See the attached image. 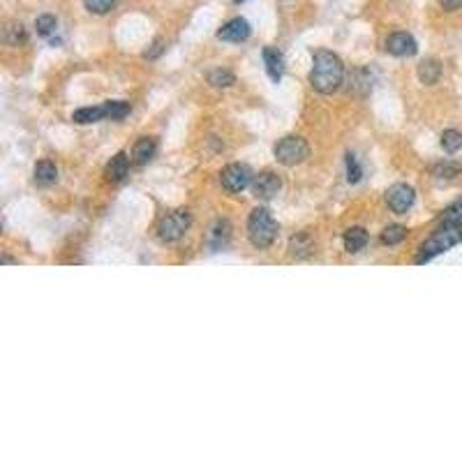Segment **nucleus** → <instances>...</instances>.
Masks as SVG:
<instances>
[{
  "mask_svg": "<svg viewBox=\"0 0 462 462\" xmlns=\"http://www.w3.org/2000/svg\"><path fill=\"white\" fill-rule=\"evenodd\" d=\"M157 150V141L153 137H141L139 141L135 143V150H132V160H135V164H146L153 160Z\"/></svg>",
  "mask_w": 462,
  "mask_h": 462,
  "instance_id": "4468645a",
  "label": "nucleus"
},
{
  "mask_svg": "<svg viewBox=\"0 0 462 462\" xmlns=\"http://www.w3.org/2000/svg\"><path fill=\"white\" fill-rule=\"evenodd\" d=\"M368 240H370V236L363 227H351V229H347V233H345V250L349 252V255H356V252L365 250Z\"/></svg>",
  "mask_w": 462,
  "mask_h": 462,
  "instance_id": "ddd939ff",
  "label": "nucleus"
},
{
  "mask_svg": "<svg viewBox=\"0 0 462 462\" xmlns=\"http://www.w3.org/2000/svg\"><path fill=\"white\" fill-rule=\"evenodd\" d=\"M233 3H245V0H233Z\"/></svg>",
  "mask_w": 462,
  "mask_h": 462,
  "instance_id": "2f4dec72",
  "label": "nucleus"
},
{
  "mask_svg": "<svg viewBox=\"0 0 462 462\" xmlns=\"http://www.w3.org/2000/svg\"><path fill=\"white\" fill-rule=\"evenodd\" d=\"M250 23L245 21V19H231V21H227L222 28L218 30V37L222 42H245L250 37Z\"/></svg>",
  "mask_w": 462,
  "mask_h": 462,
  "instance_id": "9d476101",
  "label": "nucleus"
},
{
  "mask_svg": "<svg viewBox=\"0 0 462 462\" xmlns=\"http://www.w3.org/2000/svg\"><path fill=\"white\" fill-rule=\"evenodd\" d=\"M460 172H462V164H458V162H441V164H437V167L432 169V176H435V178H439V181H451V178H455V176H460Z\"/></svg>",
  "mask_w": 462,
  "mask_h": 462,
  "instance_id": "aec40b11",
  "label": "nucleus"
},
{
  "mask_svg": "<svg viewBox=\"0 0 462 462\" xmlns=\"http://www.w3.org/2000/svg\"><path fill=\"white\" fill-rule=\"evenodd\" d=\"M360 176H363V169H360L356 155L347 153V181H349V183H358Z\"/></svg>",
  "mask_w": 462,
  "mask_h": 462,
  "instance_id": "cd10ccee",
  "label": "nucleus"
},
{
  "mask_svg": "<svg viewBox=\"0 0 462 462\" xmlns=\"http://www.w3.org/2000/svg\"><path fill=\"white\" fill-rule=\"evenodd\" d=\"M407 238V227L402 224H391L382 231V243L384 245H397Z\"/></svg>",
  "mask_w": 462,
  "mask_h": 462,
  "instance_id": "6ab92c4d",
  "label": "nucleus"
},
{
  "mask_svg": "<svg viewBox=\"0 0 462 462\" xmlns=\"http://www.w3.org/2000/svg\"><path fill=\"white\" fill-rule=\"evenodd\" d=\"M35 181L40 183V185H54L56 181H58V169H56L54 162H37L35 164Z\"/></svg>",
  "mask_w": 462,
  "mask_h": 462,
  "instance_id": "f3484780",
  "label": "nucleus"
},
{
  "mask_svg": "<svg viewBox=\"0 0 462 462\" xmlns=\"http://www.w3.org/2000/svg\"><path fill=\"white\" fill-rule=\"evenodd\" d=\"M289 250L294 257H305L310 250H312V238L308 236V233H299V236L291 238L289 243Z\"/></svg>",
  "mask_w": 462,
  "mask_h": 462,
  "instance_id": "4be33fe9",
  "label": "nucleus"
},
{
  "mask_svg": "<svg viewBox=\"0 0 462 462\" xmlns=\"http://www.w3.org/2000/svg\"><path fill=\"white\" fill-rule=\"evenodd\" d=\"M5 42L12 44V47H19L21 42H26V30H23L21 23H10L5 28Z\"/></svg>",
  "mask_w": 462,
  "mask_h": 462,
  "instance_id": "a878e982",
  "label": "nucleus"
},
{
  "mask_svg": "<svg viewBox=\"0 0 462 462\" xmlns=\"http://www.w3.org/2000/svg\"><path fill=\"white\" fill-rule=\"evenodd\" d=\"M414 201H416V192L407 183H395V185L389 187V192H386V204L397 215L407 213L409 208L414 206Z\"/></svg>",
  "mask_w": 462,
  "mask_h": 462,
  "instance_id": "0eeeda50",
  "label": "nucleus"
},
{
  "mask_svg": "<svg viewBox=\"0 0 462 462\" xmlns=\"http://www.w3.org/2000/svg\"><path fill=\"white\" fill-rule=\"evenodd\" d=\"M441 77V65L437 60H423L419 65V79L423 81L426 86H432L437 84Z\"/></svg>",
  "mask_w": 462,
  "mask_h": 462,
  "instance_id": "a211bd4d",
  "label": "nucleus"
},
{
  "mask_svg": "<svg viewBox=\"0 0 462 462\" xmlns=\"http://www.w3.org/2000/svg\"><path fill=\"white\" fill-rule=\"evenodd\" d=\"M104 113L106 120H120L130 113V104L123 100H111V102H104Z\"/></svg>",
  "mask_w": 462,
  "mask_h": 462,
  "instance_id": "412c9836",
  "label": "nucleus"
},
{
  "mask_svg": "<svg viewBox=\"0 0 462 462\" xmlns=\"http://www.w3.org/2000/svg\"><path fill=\"white\" fill-rule=\"evenodd\" d=\"M439 3L446 12H455L462 8V0H439Z\"/></svg>",
  "mask_w": 462,
  "mask_h": 462,
  "instance_id": "c756f323",
  "label": "nucleus"
},
{
  "mask_svg": "<svg viewBox=\"0 0 462 462\" xmlns=\"http://www.w3.org/2000/svg\"><path fill=\"white\" fill-rule=\"evenodd\" d=\"M441 148H444L446 153H458L462 148V132L446 130L444 135H441Z\"/></svg>",
  "mask_w": 462,
  "mask_h": 462,
  "instance_id": "5701e85b",
  "label": "nucleus"
},
{
  "mask_svg": "<svg viewBox=\"0 0 462 462\" xmlns=\"http://www.w3.org/2000/svg\"><path fill=\"white\" fill-rule=\"evenodd\" d=\"M386 51L391 56H397V58H404V56H414L419 51V47L409 33H393L386 40Z\"/></svg>",
  "mask_w": 462,
  "mask_h": 462,
  "instance_id": "1a4fd4ad",
  "label": "nucleus"
},
{
  "mask_svg": "<svg viewBox=\"0 0 462 462\" xmlns=\"http://www.w3.org/2000/svg\"><path fill=\"white\" fill-rule=\"evenodd\" d=\"M130 172V160L125 153H118L111 157V162L106 164V178L113 181V183H120L125 181V176Z\"/></svg>",
  "mask_w": 462,
  "mask_h": 462,
  "instance_id": "2eb2a0df",
  "label": "nucleus"
},
{
  "mask_svg": "<svg viewBox=\"0 0 462 462\" xmlns=\"http://www.w3.org/2000/svg\"><path fill=\"white\" fill-rule=\"evenodd\" d=\"M345 79V65L340 56L333 51H317L310 69V84L321 95H331L343 86Z\"/></svg>",
  "mask_w": 462,
  "mask_h": 462,
  "instance_id": "f257e3e1",
  "label": "nucleus"
},
{
  "mask_svg": "<svg viewBox=\"0 0 462 462\" xmlns=\"http://www.w3.org/2000/svg\"><path fill=\"white\" fill-rule=\"evenodd\" d=\"M264 65H266V72H268L270 81H280L282 74H284V60H282V54L277 51L273 47H266L264 49Z\"/></svg>",
  "mask_w": 462,
  "mask_h": 462,
  "instance_id": "f8f14e48",
  "label": "nucleus"
},
{
  "mask_svg": "<svg viewBox=\"0 0 462 462\" xmlns=\"http://www.w3.org/2000/svg\"><path fill=\"white\" fill-rule=\"evenodd\" d=\"M72 120L79 125H91V123H100V120H106L104 113V104L102 106H84V109H77L72 113Z\"/></svg>",
  "mask_w": 462,
  "mask_h": 462,
  "instance_id": "dca6fc26",
  "label": "nucleus"
},
{
  "mask_svg": "<svg viewBox=\"0 0 462 462\" xmlns=\"http://www.w3.org/2000/svg\"><path fill=\"white\" fill-rule=\"evenodd\" d=\"M280 187H282V181L277 178L273 172H264L255 176V181H252V192H255L257 199H264V201L273 199L275 194L280 192Z\"/></svg>",
  "mask_w": 462,
  "mask_h": 462,
  "instance_id": "6e6552de",
  "label": "nucleus"
},
{
  "mask_svg": "<svg viewBox=\"0 0 462 462\" xmlns=\"http://www.w3.org/2000/svg\"><path fill=\"white\" fill-rule=\"evenodd\" d=\"M3 262H5V264H16V262H14V259H12V257H8V255H5V257H3Z\"/></svg>",
  "mask_w": 462,
  "mask_h": 462,
  "instance_id": "7c9ffc66",
  "label": "nucleus"
},
{
  "mask_svg": "<svg viewBox=\"0 0 462 462\" xmlns=\"http://www.w3.org/2000/svg\"><path fill=\"white\" fill-rule=\"evenodd\" d=\"M460 240H462V227L441 224V229H437L432 236L421 245L419 255H416V264H428L430 259H435L437 255H444L453 245H458Z\"/></svg>",
  "mask_w": 462,
  "mask_h": 462,
  "instance_id": "f03ea898",
  "label": "nucleus"
},
{
  "mask_svg": "<svg viewBox=\"0 0 462 462\" xmlns=\"http://www.w3.org/2000/svg\"><path fill=\"white\" fill-rule=\"evenodd\" d=\"M35 28H37V35L49 37L51 33H56V28H58V21H56L54 14H42V16H37Z\"/></svg>",
  "mask_w": 462,
  "mask_h": 462,
  "instance_id": "b1692460",
  "label": "nucleus"
},
{
  "mask_svg": "<svg viewBox=\"0 0 462 462\" xmlns=\"http://www.w3.org/2000/svg\"><path fill=\"white\" fill-rule=\"evenodd\" d=\"M441 224H455L462 227V199H458L455 204L446 208V213L441 215Z\"/></svg>",
  "mask_w": 462,
  "mask_h": 462,
  "instance_id": "393cba45",
  "label": "nucleus"
},
{
  "mask_svg": "<svg viewBox=\"0 0 462 462\" xmlns=\"http://www.w3.org/2000/svg\"><path fill=\"white\" fill-rule=\"evenodd\" d=\"M229 238H231V224L227 222V220H218L213 227H211V233H208V245H211V250H224L227 245H229Z\"/></svg>",
  "mask_w": 462,
  "mask_h": 462,
  "instance_id": "9b49d317",
  "label": "nucleus"
},
{
  "mask_svg": "<svg viewBox=\"0 0 462 462\" xmlns=\"http://www.w3.org/2000/svg\"><path fill=\"white\" fill-rule=\"evenodd\" d=\"M248 236L252 245L259 250H266L275 243L277 238V222L266 208H255L248 218Z\"/></svg>",
  "mask_w": 462,
  "mask_h": 462,
  "instance_id": "7ed1b4c3",
  "label": "nucleus"
},
{
  "mask_svg": "<svg viewBox=\"0 0 462 462\" xmlns=\"http://www.w3.org/2000/svg\"><path fill=\"white\" fill-rule=\"evenodd\" d=\"M208 81H211L215 88H229L233 81H236V77H233L229 69H215V72H211Z\"/></svg>",
  "mask_w": 462,
  "mask_h": 462,
  "instance_id": "bb28decb",
  "label": "nucleus"
},
{
  "mask_svg": "<svg viewBox=\"0 0 462 462\" xmlns=\"http://www.w3.org/2000/svg\"><path fill=\"white\" fill-rule=\"evenodd\" d=\"M252 181H255V176H252L248 164H229L220 174V183L229 192H243L245 187L252 185Z\"/></svg>",
  "mask_w": 462,
  "mask_h": 462,
  "instance_id": "423d86ee",
  "label": "nucleus"
},
{
  "mask_svg": "<svg viewBox=\"0 0 462 462\" xmlns=\"http://www.w3.org/2000/svg\"><path fill=\"white\" fill-rule=\"evenodd\" d=\"M116 3L118 0H84L86 10L93 12V14H106Z\"/></svg>",
  "mask_w": 462,
  "mask_h": 462,
  "instance_id": "c85d7f7f",
  "label": "nucleus"
},
{
  "mask_svg": "<svg viewBox=\"0 0 462 462\" xmlns=\"http://www.w3.org/2000/svg\"><path fill=\"white\" fill-rule=\"evenodd\" d=\"M189 224H192V218H189L187 211H174L160 220V224H157V236H160L162 243H176V240L185 236Z\"/></svg>",
  "mask_w": 462,
  "mask_h": 462,
  "instance_id": "39448f33",
  "label": "nucleus"
},
{
  "mask_svg": "<svg viewBox=\"0 0 462 462\" xmlns=\"http://www.w3.org/2000/svg\"><path fill=\"white\" fill-rule=\"evenodd\" d=\"M310 155V146L301 137H284L275 146V160L284 167H296L305 162Z\"/></svg>",
  "mask_w": 462,
  "mask_h": 462,
  "instance_id": "20e7f679",
  "label": "nucleus"
}]
</instances>
